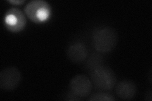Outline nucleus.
<instances>
[{"instance_id":"nucleus-2","label":"nucleus","mask_w":152,"mask_h":101,"mask_svg":"<svg viewBox=\"0 0 152 101\" xmlns=\"http://www.w3.org/2000/svg\"><path fill=\"white\" fill-rule=\"evenodd\" d=\"M89 75L93 85L99 90L110 91L116 85L117 76L107 66H97L89 71Z\"/></svg>"},{"instance_id":"nucleus-11","label":"nucleus","mask_w":152,"mask_h":101,"mask_svg":"<svg viewBox=\"0 0 152 101\" xmlns=\"http://www.w3.org/2000/svg\"><path fill=\"white\" fill-rule=\"evenodd\" d=\"M65 99L67 100H82V99H80V98L77 97V96L74 95V94H72V93L70 92L67 94V95H66Z\"/></svg>"},{"instance_id":"nucleus-12","label":"nucleus","mask_w":152,"mask_h":101,"mask_svg":"<svg viewBox=\"0 0 152 101\" xmlns=\"http://www.w3.org/2000/svg\"><path fill=\"white\" fill-rule=\"evenodd\" d=\"M25 1V0H7V2L13 4H15V5H20Z\"/></svg>"},{"instance_id":"nucleus-6","label":"nucleus","mask_w":152,"mask_h":101,"mask_svg":"<svg viewBox=\"0 0 152 101\" xmlns=\"http://www.w3.org/2000/svg\"><path fill=\"white\" fill-rule=\"evenodd\" d=\"M66 56L69 60L74 63H80L87 58L88 56V48L80 41L71 43L66 49Z\"/></svg>"},{"instance_id":"nucleus-1","label":"nucleus","mask_w":152,"mask_h":101,"mask_svg":"<svg viewBox=\"0 0 152 101\" xmlns=\"http://www.w3.org/2000/svg\"><path fill=\"white\" fill-rule=\"evenodd\" d=\"M92 40L94 49L98 52L107 53L116 47L118 33L115 28L110 26H100L93 31Z\"/></svg>"},{"instance_id":"nucleus-8","label":"nucleus","mask_w":152,"mask_h":101,"mask_svg":"<svg viewBox=\"0 0 152 101\" xmlns=\"http://www.w3.org/2000/svg\"><path fill=\"white\" fill-rule=\"evenodd\" d=\"M50 4L44 0H32L28 2L24 8V12L27 17L33 22L39 23L37 20V14L41 9Z\"/></svg>"},{"instance_id":"nucleus-3","label":"nucleus","mask_w":152,"mask_h":101,"mask_svg":"<svg viewBox=\"0 0 152 101\" xmlns=\"http://www.w3.org/2000/svg\"><path fill=\"white\" fill-rule=\"evenodd\" d=\"M69 92L80 99L87 97L91 93L93 84L91 79L85 75H77L71 79Z\"/></svg>"},{"instance_id":"nucleus-5","label":"nucleus","mask_w":152,"mask_h":101,"mask_svg":"<svg viewBox=\"0 0 152 101\" xmlns=\"http://www.w3.org/2000/svg\"><path fill=\"white\" fill-rule=\"evenodd\" d=\"M4 23L8 31L12 32H18L25 28L27 20L24 13L20 9L11 8L5 13Z\"/></svg>"},{"instance_id":"nucleus-9","label":"nucleus","mask_w":152,"mask_h":101,"mask_svg":"<svg viewBox=\"0 0 152 101\" xmlns=\"http://www.w3.org/2000/svg\"><path fill=\"white\" fill-rule=\"evenodd\" d=\"M116 99L112 95L105 92H96L88 99L89 101H114Z\"/></svg>"},{"instance_id":"nucleus-4","label":"nucleus","mask_w":152,"mask_h":101,"mask_svg":"<svg viewBox=\"0 0 152 101\" xmlns=\"http://www.w3.org/2000/svg\"><path fill=\"white\" fill-rule=\"evenodd\" d=\"M21 73L15 66H8L0 72V88L4 91H12L20 84Z\"/></svg>"},{"instance_id":"nucleus-7","label":"nucleus","mask_w":152,"mask_h":101,"mask_svg":"<svg viewBox=\"0 0 152 101\" xmlns=\"http://www.w3.org/2000/svg\"><path fill=\"white\" fill-rule=\"evenodd\" d=\"M115 93L120 99L129 100L136 96L137 94V86L132 81L124 80L117 84Z\"/></svg>"},{"instance_id":"nucleus-10","label":"nucleus","mask_w":152,"mask_h":101,"mask_svg":"<svg viewBox=\"0 0 152 101\" xmlns=\"http://www.w3.org/2000/svg\"><path fill=\"white\" fill-rule=\"evenodd\" d=\"M103 57L98 54H93L91 57H89L86 63V68L89 71L93 68L99 66L100 65H103Z\"/></svg>"}]
</instances>
